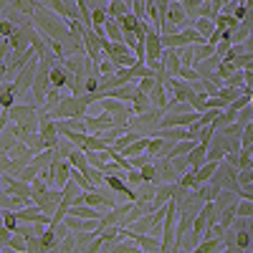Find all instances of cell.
<instances>
[{"label":"cell","mask_w":253,"mask_h":253,"mask_svg":"<svg viewBox=\"0 0 253 253\" xmlns=\"http://www.w3.org/2000/svg\"><path fill=\"white\" fill-rule=\"evenodd\" d=\"M177 220H180V205L175 200H170V203H167V215L162 220V251H175Z\"/></svg>","instance_id":"1"},{"label":"cell","mask_w":253,"mask_h":253,"mask_svg":"<svg viewBox=\"0 0 253 253\" xmlns=\"http://www.w3.org/2000/svg\"><path fill=\"white\" fill-rule=\"evenodd\" d=\"M56 119H69V117H86L89 114V104H86V99H84V94L81 96H76V94H71V96H63L61 101H58V107L51 112Z\"/></svg>","instance_id":"2"},{"label":"cell","mask_w":253,"mask_h":253,"mask_svg":"<svg viewBox=\"0 0 253 253\" xmlns=\"http://www.w3.org/2000/svg\"><path fill=\"white\" fill-rule=\"evenodd\" d=\"M213 180H215L220 187H228V190H236V193H241V185H238V167L230 165V162H225V160H220L218 172L213 175Z\"/></svg>","instance_id":"3"},{"label":"cell","mask_w":253,"mask_h":253,"mask_svg":"<svg viewBox=\"0 0 253 253\" xmlns=\"http://www.w3.org/2000/svg\"><path fill=\"white\" fill-rule=\"evenodd\" d=\"M38 63H41V58L38 56H33L23 69L18 71V76H15V86H18V91L23 94V91H28V89H33V84H36V74H38Z\"/></svg>","instance_id":"4"},{"label":"cell","mask_w":253,"mask_h":253,"mask_svg":"<svg viewBox=\"0 0 253 253\" xmlns=\"http://www.w3.org/2000/svg\"><path fill=\"white\" fill-rule=\"evenodd\" d=\"M84 51H86V56H89L94 63H99V61L104 58L101 38L96 36V31H94V28H86V31H84Z\"/></svg>","instance_id":"5"},{"label":"cell","mask_w":253,"mask_h":253,"mask_svg":"<svg viewBox=\"0 0 253 253\" xmlns=\"http://www.w3.org/2000/svg\"><path fill=\"white\" fill-rule=\"evenodd\" d=\"M180 69H182L180 48H165V53H162V71H165V76H180Z\"/></svg>","instance_id":"6"},{"label":"cell","mask_w":253,"mask_h":253,"mask_svg":"<svg viewBox=\"0 0 253 253\" xmlns=\"http://www.w3.org/2000/svg\"><path fill=\"white\" fill-rule=\"evenodd\" d=\"M208 200L203 198V193L195 187V190H190V193L185 195V200L180 203V213H190V215H198L200 210H203V205H205Z\"/></svg>","instance_id":"7"},{"label":"cell","mask_w":253,"mask_h":253,"mask_svg":"<svg viewBox=\"0 0 253 253\" xmlns=\"http://www.w3.org/2000/svg\"><path fill=\"white\" fill-rule=\"evenodd\" d=\"M170 99H172L170 89H167V84L160 79V81H157V86L150 91V101H152V107L165 112V109H167V104H170Z\"/></svg>","instance_id":"8"},{"label":"cell","mask_w":253,"mask_h":253,"mask_svg":"<svg viewBox=\"0 0 253 253\" xmlns=\"http://www.w3.org/2000/svg\"><path fill=\"white\" fill-rule=\"evenodd\" d=\"M157 170H160V182H177L180 172L172 162V157H157Z\"/></svg>","instance_id":"9"},{"label":"cell","mask_w":253,"mask_h":253,"mask_svg":"<svg viewBox=\"0 0 253 253\" xmlns=\"http://www.w3.org/2000/svg\"><path fill=\"white\" fill-rule=\"evenodd\" d=\"M228 155V147H225V134H220V132H215L213 137H210V142H208V160H223Z\"/></svg>","instance_id":"10"},{"label":"cell","mask_w":253,"mask_h":253,"mask_svg":"<svg viewBox=\"0 0 253 253\" xmlns=\"http://www.w3.org/2000/svg\"><path fill=\"white\" fill-rule=\"evenodd\" d=\"M114 124H117V119H114V114H109L107 109H104L99 117L86 114V126H89V132H101V129H109V126H114Z\"/></svg>","instance_id":"11"},{"label":"cell","mask_w":253,"mask_h":253,"mask_svg":"<svg viewBox=\"0 0 253 253\" xmlns=\"http://www.w3.org/2000/svg\"><path fill=\"white\" fill-rule=\"evenodd\" d=\"M213 251H225V241L220 236H213V230H205L203 241L198 243V253H213Z\"/></svg>","instance_id":"12"},{"label":"cell","mask_w":253,"mask_h":253,"mask_svg":"<svg viewBox=\"0 0 253 253\" xmlns=\"http://www.w3.org/2000/svg\"><path fill=\"white\" fill-rule=\"evenodd\" d=\"M69 79H71V71L63 66V61H56L53 69H51V84L58 89H66L69 86Z\"/></svg>","instance_id":"13"},{"label":"cell","mask_w":253,"mask_h":253,"mask_svg":"<svg viewBox=\"0 0 253 253\" xmlns=\"http://www.w3.org/2000/svg\"><path fill=\"white\" fill-rule=\"evenodd\" d=\"M205 162H208V142H198V147L187 155V165H190V170H198Z\"/></svg>","instance_id":"14"},{"label":"cell","mask_w":253,"mask_h":253,"mask_svg":"<svg viewBox=\"0 0 253 253\" xmlns=\"http://www.w3.org/2000/svg\"><path fill=\"white\" fill-rule=\"evenodd\" d=\"M238 200H241V193H236V190H228V187H223L220 193H218V198H215L213 203H215V208H218L220 213H223L225 208H230V205H236Z\"/></svg>","instance_id":"15"},{"label":"cell","mask_w":253,"mask_h":253,"mask_svg":"<svg viewBox=\"0 0 253 253\" xmlns=\"http://www.w3.org/2000/svg\"><path fill=\"white\" fill-rule=\"evenodd\" d=\"M218 160H208L205 165H200L198 167V170H195V177H198V182L200 185H205V182H210V180H213V175L218 172Z\"/></svg>","instance_id":"16"},{"label":"cell","mask_w":253,"mask_h":253,"mask_svg":"<svg viewBox=\"0 0 253 253\" xmlns=\"http://www.w3.org/2000/svg\"><path fill=\"white\" fill-rule=\"evenodd\" d=\"M220 56L218 53H213V56H210V58H205V61H198L195 63V69H198V74L200 76H213L215 71H218V66H220Z\"/></svg>","instance_id":"17"},{"label":"cell","mask_w":253,"mask_h":253,"mask_svg":"<svg viewBox=\"0 0 253 253\" xmlns=\"http://www.w3.org/2000/svg\"><path fill=\"white\" fill-rule=\"evenodd\" d=\"M162 46L165 48H185V46H193V43H187L182 31H175V33H162Z\"/></svg>","instance_id":"18"},{"label":"cell","mask_w":253,"mask_h":253,"mask_svg":"<svg viewBox=\"0 0 253 253\" xmlns=\"http://www.w3.org/2000/svg\"><path fill=\"white\" fill-rule=\"evenodd\" d=\"M185 20H187V13H185V5L182 3H172L170 5V10H167V23H170V26H182L185 23ZM182 31V28H180Z\"/></svg>","instance_id":"19"},{"label":"cell","mask_w":253,"mask_h":253,"mask_svg":"<svg viewBox=\"0 0 253 253\" xmlns=\"http://www.w3.org/2000/svg\"><path fill=\"white\" fill-rule=\"evenodd\" d=\"M147 144H150V137H147V134H142L137 142H132L129 147H124V150H122V155L124 157H137V155H142V152H147Z\"/></svg>","instance_id":"20"},{"label":"cell","mask_w":253,"mask_h":253,"mask_svg":"<svg viewBox=\"0 0 253 253\" xmlns=\"http://www.w3.org/2000/svg\"><path fill=\"white\" fill-rule=\"evenodd\" d=\"M193 26H195L205 38H210V36L215 33V18H210V15H200V18H195V20H193Z\"/></svg>","instance_id":"21"},{"label":"cell","mask_w":253,"mask_h":253,"mask_svg":"<svg viewBox=\"0 0 253 253\" xmlns=\"http://www.w3.org/2000/svg\"><path fill=\"white\" fill-rule=\"evenodd\" d=\"M3 251H18V253H28V241L26 236H20V233H13V238L5 243V246H0Z\"/></svg>","instance_id":"22"},{"label":"cell","mask_w":253,"mask_h":253,"mask_svg":"<svg viewBox=\"0 0 253 253\" xmlns=\"http://www.w3.org/2000/svg\"><path fill=\"white\" fill-rule=\"evenodd\" d=\"M139 137H142V134H139L137 129H126V132H124V134H122V137H119V139H117V142H114L112 147H114L117 152H122L124 147H129V144H132V142H137Z\"/></svg>","instance_id":"23"},{"label":"cell","mask_w":253,"mask_h":253,"mask_svg":"<svg viewBox=\"0 0 253 253\" xmlns=\"http://www.w3.org/2000/svg\"><path fill=\"white\" fill-rule=\"evenodd\" d=\"M107 10H109V15H112V18H122V15H126V13L132 10V5L126 3V0H109Z\"/></svg>","instance_id":"24"},{"label":"cell","mask_w":253,"mask_h":253,"mask_svg":"<svg viewBox=\"0 0 253 253\" xmlns=\"http://www.w3.org/2000/svg\"><path fill=\"white\" fill-rule=\"evenodd\" d=\"M165 147H167V139L160 137V134H152V137H150V144H147V152H150L152 157H162Z\"/></svg>","instance_id":"25"},{"label":"cell","mask_w":253,"mask_h":253,"mask_svg":"<svg viewBox=\"0 0 253 253\" xmlns=\"http://www.w3.org/2000/svg\"><path fill=\"white\" fill-rule=\"evenodd\" d=\"M253 246V233L251 230H236V248L238 251H251Z\"/></svg>","instance_id":"26"},{"label":"cell","mask_w":253,"mask_h":253,"mask_svg":"<svg viewBox=\"0 0 253 253\" xmlns=\"http://www.w3.org/2000/svg\"><path fill=\"white\" fill-rule=\"evenodd\" d=\"M139 170H142V180H144V182H160L157 162H147L144 167H139Z\"/></svg>","instance_id":"27"},{"label":"cell","mask_w":253,"mask_h":253,"mask_svg":"<svg viewBox=\"0 0 253 253\" xmlns=\"http://www.w3.org/2000/svg\"><path fill=\"white\" fill-rule=\"evenodd\" d=\"M109 18H112V15H109L107 8H101V5H94V8H91V26H104Z\"/></svg>","instance_id":"28"},{"label":"cell","mask_w":253,"mask_h":253,"mask_svg":"<svg viewBox=\"0 0 253 253\" xmlns=\"http://www.w3.org/2000/svg\"><path fill=\"white\" fill-rule=\"evenodd\" d=\"M236 71H238V66H236V63H233V61H225V58H223V61H220V66H218V71H215V74H218V76H220L223 81H228V79H230V76H233Z\"/></svg>","instance_id":"29"},{"label":"cell","mask_w":253,"mask_h":253,"mask_svg":"<svg viewBox=\"0 0 253 253\" xmlns=\"http://www.w3.org/2000/svg\"><path fill=\"white\" fill-rule=\"evenodd\" d=\"M3 228L13 230V233H18L20 220H18V215H15V210H3Z\"/></svg>","instance_id":"30"},{"label":"cell","mask_w":253,"mask_h":253,"mask_svg":"<svg viewBox=\"0 0 253 253\" xmlns=\"http://www.w3.org/2000/svg\"><path fill=\"white\" fill-rule=\"evenodd\" d=\"M213 53H215V46H213V43H195V63L210 58Z\"/></svg>","instance_id":"31"},{"label":"cell","mask_w":253,"mask_h":253,"mask_svg":"<svg viewBox=\"0 0 253 253\" xmlns=\"http://www.w3.org/2000/svg\"><path fill=\"white\" fill-rule=\"evenodd\" d=\"M96 69H99V74H101V76H112V74H114L119 66H117V63H114L109 56H104V58L96 63Z\"/></svg>","instance_id":"32"},{"label":"cell","mask_w":253,"mask_h":253,"mask_svg":"<svg viewBox=\"0 0 253 253\" xmlns=\"http://www.w3.org/2000/svg\"><path fill=\"white\" fill-rule=\"evenodd\" d=\"M157 74H152V76H144V79H139L137 81V86H139V91H144V94H150L155 86H157Z\"/></svg>","instance_id":"33"},{"label":"cell","mask_w":253,"mask_h":253,"mask_svg":"<svg viewBox=\"0 0 253 253\" xmlns=\"http://www.w3.org/2000/svg\"><path fill=\"white\" fill-rule=\"evenodd\" d=\"M238 185H241V190L253 187V167H248V170H238Z\"/></svg>","instance_id":"34"},{"label":"cell","mask_w":253,"mask_h":253,"mask_svg":"<svg viewBox=\"0 0 253 253\" xmlns=\"http://www.w3.org/2000/svg\"><path fill=\"white\" fill-rule=\"evenodd\" d=\"M180 58H182V66H195V46L180 48Z\"/></svg>","instance_id":"35"},{"label":"cell","mask_w":253,"mask_h":253,"mask_svg":"<svg viewBox=\"0 0 253 253\" xmlns=\"http://www.w3.org/2000/svg\"><path fill=\"white\" fill-rule=\"evenodd\" d=\"M180 79H185V81H190V84H195V81H200L203 76L198 74L195 66H182V69H180Z\"/></svg>","instance_id":"36"},{"label":"cell","mask_w":253,"mask_h":253,"mask_svg":"<svg viewBox=\"0 0 253 253\" xmlns=\"http://www.w3.org/2000/svg\"><path fill=\"white\" fill-rule=\"evenodd\" d=\"M193 230H195V233H200V236H205V230H208V218H205L203 213L195 215V220H193Z\"/></svg>","instance_id":"37"},{"label":"cell","mask_w":253,"mask_h":253,"mask_svg":"<svg viewBox=\"0 0 253 253\" xmlns=\"http://www.w3.org/2000/svg\"><path fill=\"white\" fill-rule=\"evenodd\" d=\"M241 142H243V147H253V122H248V124L243 126Z\"/></svg>","instance_id":"38"},{"label":"cell","mask_w":253,"mask_h":253,"mask_svg":"<svg viewBox=\"0 0 253 253\" xmlns=\"http://www.w3.org/2000/svg\"><path fill=\"white\" fill-rule=\"evenodd\" d=\"M15 23H13V20L10 18H3V23H0V33H3V38H10L13 33H15Z\"/></svg>","instance_id":"39"},{"label":"cell","mask_w":253,"mask_h":253,"mask_svg":"<svg viewBox=\"0 0 253 253\" xmlns=\"http://www.w3.org/2000/svg\"><path fill=\"white\" fill-rule=\"evenodd\" d=\"M76 233H74V230H71V233L66 236V238H61V251H76Z\"/></svg>","instance_id":"40"},{"label":"cell","mask_w":253,"mask_h":253,"mask_svg":"<svg viewBox=\"0 0 253 253\" xmlns=\"http://www.w3.org/2000/svg\"><path fill=\"white\" fill-rule=\"evenodd\" d=\"M251 119H253V107H251V104H248V107H243V109H238V119H236L238 124H243V126H246Z\"/></svg>","instance_id":"41"},{"label":"cell","mask_w":253,"mask_h":253,"mask_svg":"<svg viewBox=\"0 0 253 253\" xmlns=\"http://www.w3.org/2000/svg\"><path fill=\"white\" fill-rule=\"evenodd\" d=\"M230 48H233V41H225V38H220V41H218V46H215V53H218L220 58H225Z\"/></svg>","instance_id":"42"},{"label":"cell","mask_w":253,"mask_h":253,"mask_svg":"<svg viewBox=\"0 0 253 253\" xmlns=\"http://www.w3.org/2000/svg\"><path fill=\"white\" fill-rule=\"evenodd\" d=\"M31 185H33V193H46V190L51 187V185H48V182H46L43 177H41V175H38V177H36V180H33Z\"/></svg>","instance_id":"43"},{"label":"cell","mask_w":253,"mask_h":253,"mask_svg":"<svg viewBox=\"0 0 253 253\" xmlns=\"http://www.w3.org/2000/svg\"><path fill=\"white\" fill-rule=\"evenodd\" d=\"M172 3H182V0H172Z\"/></svg>","instance_id":"44"},{"label":"cell","mask_w":253,"mask_h":253,"mask_svg":"<svg viewBox=\"0 0 253 253\" xmlns=\"http://www.w3.org/2000/svg\"><path fill=\"white\" fill-rule=\"evenodd\" d=\"M205 3H213V0H205Z\"/></svg>","instance_id":"45"},{"label":"cell","mask_w":253,"mask_h":253,"mask_svg":"<svg viewBox=\"0 0 253 253\" xmlns=\"http://www.w3.org/2000/svg\"><path fill=\"white\" fill-rule=\"evenodd\" d=\"M241 3H246V0H241Z\"/></svg>","instance_id":"46"}]
</instances>
